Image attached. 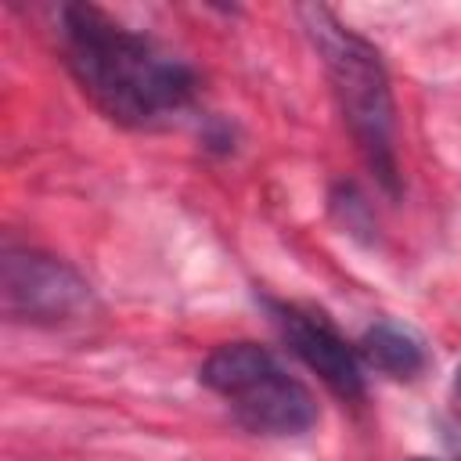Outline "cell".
<instances>
[{
	"instance_id": "cell-6",
	"label": "cell",
	"mask_w": 461,
	"mask_h": 461,
	"mask_svg": "<svg viewBox=\"0 0 461 461\" xmlns=\"http://www.w3.org/2000/svg\"><path fill=\"white\" fill-rule=\"evenodd\" d=\"M357 353L364 364H371L375 371L389 375V378H414L421 367H425V349L421 342L400 328V324H389V321H378L371 324L360 342H357Z\"/></svg>"
},
{
	"instance_id": "cell-2",
	"label": "cell",
	"mask_w": 461,
	"mask_h": 461,
	"mask_svg": "<svg viewBox=\"0 0 461 461\" xmlns=\"http://www.w3.org/2000/svg\"><path fill=\"white\" fill-rule=\"evenodd\" d=\"M299 18L324 61V72L331 79L335 101L342 108V119L360 144L367 166L378 173V180L393 191L396 187V151H393V90L385 65L378 50L346 29L328 7H299Z\"/></svg>"
},
{
	"instance_id": "cell-3",
	"label": "cell",
	"mask_w": 461,
	"mask_h": 461,
	"mask_svg": "<svg viewBox=\"0 0 461 461\" xmlns=\"http://www.w3.org/2000/svg\"><path fill=\"white\" fill-rule=\"evenodd\" d=\"M198 378L230 407L234 421L256 436H299L317 421L313 393L295 375H288L267 346H216L205 357Z\"/></svg>"
},
{
	"instance_id": "cell-7",
	"label": "cell",
	"mask_w": 461,
	"mask_h": 461,
	"mask_svg": "<svg viewBox=\"0 0 461 461\" xmlns=\"http://www.w3.org/2000/svg\"><path fill=\"white\" fill-rule=\"evenodd\" d=\"M457 389H461V371H457Z\"/></svg>"
},
{
	"instance_id": "cell-5",
	"label": "cell",
	"mask_w": 461,
	"mask_h": 461,
	"mask_svg": "<svg viewBox=\"0 0 461 461\" xmlns=\"http://www.w3.org/2000/svg\"><path fill=\"white\" fill-rule=\"evenodd\" d=\"M267 310L277 324V335L285 346L342 400H360L364 396V371H360V353L342 339V331L310 306L295 303H277L267 299Z\"/></svg>"
},
{
	"instance_id": "cell-4",
	"label": "cell",
	"mask_w": 461,
	"mask_h": 461,
	"mask_svg": "<svg viewBox=\"0 0 461 461\" xmlns=\"http://www.w3.org/2000/svg\"><path fill=\"white\" fill-rule=\"evenodd\" d=\"M4 313L25 324H61L90 306V285L61 259L32 249H7L0 259Z\"/></svg>"
},
{
	"instance_id": "cell-8",
	"label": "cell",
	"mask_w": 461,
	"mask_h": 461,
	"mask_svg": "<svg viewBox=\"0 0 461 461\" xmlns=\"http://www.w3.org/2000/svg\"><path fill=\"white\" fill-rule=\"evenodd\" d=\"M414 461H429V457H414Z\"/></svg>"
},
{
	"instance_id": "cell-1",
	"label": "cell",
	"mask_w": 461,
	"mask_h": 461,
	"mask_svg": "<svg viewBox=\"0 0 461 461\" xmlns=\"http://www.w3.org/2000/svg\"><path fill=\"white\" fill-rule=\"evenodd\" d=\"M58 43L79 90L119 126H166L194 97V76L180 58L94 4L61 7Z\"/></svg>"
}]
</instances>
